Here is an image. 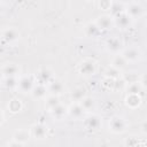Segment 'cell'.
<instances>
[{"label": "cell", "mask_w": 147, "mask_h": 147, "mask_svg": "<svg viewBox=\"0 0 147 147\" xmlns=\"http://www.w3.org/2000/svg\"><path fill=\"white\" fill-rule=\"evenodd\" d=\"M84 113H85V110L83 109V107H82L80 103H78V102L72 103V105L68 108V114H69L72 118H75V119H80V118L84 116Z\"/></svg>", "instance_id": "8fae6325"}, {"label": "cell", "mask_w": 147, "mask_h": 147, "mask_svg": "<svg viewBox=\"0 0 147 147\" xmlns=\"http://www.w3.org/2000/svg\"><path fill=\"white\" fill-rule=\"evenodd\" d=\"M95 24L100 30H109L113 28L115 22L111 15H101L95 20Z\"/></svg>", "instance_id": "3957f363"}, {"label": "cell", "mask_w": 147, "mask_h": 147, "mask_svg": "<svg viewBox=\"0 0 147 147\" xmlns=\"http://www.w3.org/2000/svg\"><path fill=\"white\" fill-rule=\"evenodd\" d=\"M96 70V65H95V62L91 59H87V60H84L80 64H79V72L83 75V76H92L94 75Z\"/></svg>", "instance_id": "6da1fadb"}, {"label": "cell", "mask_w": 147, "mask_h": 147, "mask_svg": "<svg viewBox=\"0 0 147 147\" xmlns=\"http://www.w3.org/2000/svg\"><path fill=\"white\" fill-rule=\"evenodd\" d=\"M140 85L142 88H147V72L144 74L140 78Z\"/></svg>", "instance_id": "4dcf8cb0"}, {"label": "cell", "mask_w": 147, "mask_h": 147, "mask_svg": "<svg viewBox=\"0 0 147 147\" xmlns=\"http://www.w3.org/2000/svg\"><path fill=\"white\" fill-rule=\"evenodd\" d=\"M126 65H127V61L124 59V56L122 54H117L114 56V59L111 61V67H114L115 69L121 71L122 69L126 68Z\"/></svg>", "instance_id": "e0dca14e"}, {"label": "cell", "mask_w": 147, "mask_h": 147, "mask_svg": "<svg viewBox=\"0 0 147 147\" xmlns=\"http://www.w3.org/2000/svg\"><path fill=\"white\" fill-rule=\"evenodd\" d=\"M114 22L115 24L119 28V29H126L131 25V22H132V18L124 11L122 14H119L118 16L114 17Z\"/></svg>", "instance_id": "8992f818"}, {"label": "cell", "mask_w": 147, "mask_h": 147, "mask_svg": "<svg viewBox=\"0 0 147 147\" xmlns=\"http://www.w3.org/2000/svg\"><path fill=\"white\" fill-rule=\"evenodd\" d=\"M125 103L127 107L134 109L137 107L140 106L141 103V98L139 94H127L126 98H125Z\"/></svg>", "instance_id": "2e32d148"}, {"label": "cell", "mask_w": 147, "mask_h": 147, "mask_svg": "<svg viewBox=\"0 0 147 147\" xmlns=\"http://www.w3.org/2000/svg\"><path fill=\"white\" fill-rule=\"evenodd\" d=\"M134 147H142V146H139V145H137V146H134Z\"/></svg>", "instance_id": "836d02e7"}, {"label": "cell", "mask_w": 147, "mask_h": 147, "mask_svg": "<svg viewBox=\"0 0 147 147\" xmlns=\"http://www.w3.org/2000/svg\"><path fill=\"white\" fill-rule=\"evenodd\" d=\"M20 38V32L15 28H7L2 31V40L6 42H13Z\"/></svg>", "instance_id": "52a82bcc"}, {"label": "cell", "mask_w": 147, "mask_h": 147, "mask_svg": "<svg viewBox=\"0 0 147 147\" xmlns=\"http://www.w3.org/2000/svg\"><path fill=\"white\" fill-rule=\"evenodd\" d=\"M79 103H80V106L83 107V109H84L85 111H90V110H92V109L94 108V106H95V101H94V99H92V98H90V96H85Z\"/></svg>", "instance_id": "d4e9b609"}, {"label": "cell", "mask_w": 147, "mask_h": 147, "mask_svg": "<svg viewBox=\"0 0 147 147\" xmlns=\"http://www.w3.org/2000/svg\"><path fill=\"white\" fill-rule=\"evenodd\" d=\"M84 31H85L86 37H96L100 33L101 30L98 28V25L95 24V22H90V23H87L85 25Z\"/></svg>", "instance_id": "ac0fdd59"}, {"label": "cell", "mask_w": 147, "mask_h": 147, "mask_svg": "<svg viewBox=\"0 0 147 147\" xmlns=\"http://www.w3.org/2000/svg\"><path fill=\"white\" fill-rule=\"evenodd\" d=\"M46 93H47L46 86H45V85H41V84L36 85V86L33 87L32 92H31V94H32V96H33L34 99H41V98H44V96L46 95Z\"/></svg>", "instance_id": "44dd1931"}, {"label": "cell", "mask_w": 147, "mask_h": 147, "mask_svg": "<svg viewBox=\"0 0 147 147\" xmlns=\"http://www.w3.org/2000/svg\"><path fill=\"white\" fill-rule=\"evenodd\" d=\"M119 76H121V71L117 70V69H115V68L111 67V65H110V67L107 69V71H106V77H107V78L117 79Z\"/></svg>", "instance_id": "f1b7e54d"}, {"label": "cell", "mask_w": 147, "mask_h": 147, "mask_svg": "<svg viewBox=\"0 0 147 147\" xmlns=\"http://www.w3.org/2000/svg\"><path fill=\"white\" fill-rule=\"evenodd\" d=\"M100 125H101V121L96 115H91L85 118V126L90 130H98Z\"/></svg>", "instance_id": "5bb4252c"}, {"label": "cell", "mask_w": 147, "mask_h": 147, "mask_svg": "<svg viewBox=\"0 0 147 147\" xmlns=\"http://www.w3.org/2000/svg\"><path fill=\"white\" fill-rule=\"evenodd\" d=\"M122 46H123V42L119 40V38L117 37H113V38H109L106 42V47L109 52L111 53H118L121 49H122Z\"/></svg>", "instance_id": "9c48e42d"}, {"label": "cell", "mask_w": 147, "mask_h": 147, "mask_svg": "<svg viewBox=\"0 0 147 147\" xmlns=\"http://www.w3.org/2000/svg\"><path fill=\"white\" fill-rule=\"evenodd\" d=\"M37 79H38L39 84H41V85L49 84L52 82V72H51V70H48V69L40 70L38 72V75H37Z\"/></svg>", "instance_id": "9a60e30c"}, {"label": "cell", "mask_w": 147, "mask_h": 147, "mask_svg": "<svg viewBox=\"0 0 147 147\" xmlns=\"http://www.w3.org/2000/svg\"><path fill=\"white\" fill-rule=\"evenodd\" d=\"M34 87V84H33V79L31 77H22L18 82V86L17 88L22 92V93H31L32 90Z\"/></svg>", "instance_id": "5b68a950"}, {"label": "cell", "mask_w": 147, "mask_h": 147, "mask_svg": "<svg viewBox=\"0 0 147 147\" xmlns=\"http://www.w3.org/2000/svg\"><path fill=\"white\" fill-rule=\"evenodd\" d=\"M111 5H113L111 1H100V2H99V7H100L102 10H108V9L110 10Z\"/></svg>", "instance_id": "f546056e"}, {"label": "cell", "mask_w": 147, "mask_h": 147, "mask_svg": "<svg viewBox=\"0 0 147 147\" xmlns=\"http://www.w3.org/2000/svg\"><path fill=\"white\" fill-rule=\"evenodd\" d=\"M141 85H140V82H133V83H130L126 87V92L127 94H139L140 91H141Z\"/></svg>", "instance_id": "4316f807"}, {"label": "cell", "mask_w": 147, "mask_h": 147, "mask_svg": "<svg viewBox=\"0 0 147 147\" xmlns=\"http://www.w3.org/2000/svg\"><path fill=\"white\" fill-rule=\"evenodd\" d=\"M8 109L11 111V113H17L22 109V103L20 100L17 99H13L8 102Z\"/></svg>", "instance_id": "83f0119b"}, {"label": "cell", "mask_w": 147, "mask_h": 147, "mask_svg": "<svg viewBox=\"0 0 147 147\" xmlns=\"http://www.w3.org/2000/svg\"><path fill=\"white\" fill-rule=\"evenodd\" d=\"M45 105H46V107H47V109H49V110H52L53 108H55L56 106H59L60 105V100H59V96L57 95H48L47 98H46V102H45Z\"/></svg>", "instance_id": "484cf974"}, {"label": "cell", "mask_w": 147, "mask_h": 147, "mask_svg": "<svg viewBox=\"0 0 147 147\" xmlns=\"http://www.w3.org/2000/svg\"><path fill=\"white\" fill-rule=\"evenodd\" d=\"M47 126L44 125V124H36L31 127V134L38 139V140H41L44 138H46L47 136Z\"/></svg>", "instance_id": "ba28073f"}, {"label": "cell", "mask_w": 147, "mask_h": 147, "mask_svg": "<svg viewBox=\"0 0 147 147\" xmlns=\"http://www.w3.org/2000/svg\"><path fill=\"white\" fill-rule=\"evenodd\" d=\"M85 96H86V95H85V90L82 88V87H76V88H74V90L70 92V99H71L72 101H75V102H78V103H79Z\"/></svg>", "instance_id": "ffe728a7"}, {"label": "cell", "mask_w": 147, "mask_h": 147, "mask_svg": "<svg viewBox=\"0 0 147 147\" xmlns=\"http://www.w3.org/2000/svg\"><path fill=\"white\" fill-rule=\"evenodd\" d=\"M20 79L17 77H2V85L7 88H15L18 86Z\"/></svg>", "instance_id": "cb8c5ba5"}, {"label": "cell", "mask_w": 147, "mask_h": 147, "mask_svg": "<svg viewBox=\"0 0 147 147\" xmlns=\"http://www.w3.org/2000/svg\"><path fill=\"white\" fill-rule=\"evenodd\" d=\"M48 92L52 95H60L64 92V85L60 80H52L48 84Z\"/></svg>", "instance_id": "4fadbf2b"}, {"label": "cell", "mask_w": 147, "mask_h": 147, "mask_svg": "<svg viewBox=\"0 0 147 147\" xmlns=\"http://www.w3.org/2000/svg\"><path fill=\"white\" fill-rule=\"evenodd\" d=\"M122 55L124 56V59L127 62H136L140 57V52L137 48H134V47H130V48H126L122 53Z\"/></svg>", "instance_id": "7c38bea8"}, {"label": "cell", "mask_w": 147, "mask_h": 147, "mask_svg": "<svg viewBox=\"0 0 147 147\" xmlns=\"http://www.w3.org/2000/svg\"><path fill=\"white\" fill-rule=\"evenodd\" d=\"M2 77H16L20 72V67L14 63H7L2 67Z\"/></svg>", "instance_id": "30bf717a"}, {"label": "cell", "mask_w": 147, "mask_h": 147, "mask_svg": "<svg viewBox=\"0 0 147 147\" xmlns=\"http://www.w3.org/2000/svg\"><path fill=\"white\" fill-rule=\"evenodd\" d=\"M125 127H126V124H125V121L122 117L114 116L109 121V129L114 133H122V132L125 131Z\"/></svg>", "instance_id": "7a4b0ae2"}, {"label": "cell", "mask_w": 147, "mask_h": 147, "mask_svg": "<svg viewBox=\"0 0 147 147\" xmlns=\"http://www.w3.org/2000/svg\"><path fill=\"white\" fill-rule=\"evenodd\" d=\"M141 131L147 134V119L145 122H142V124H141Z\"/></svg>", "instance_id": "d6a6232c"}, {"label": "cell", "mask_w": 147, "mask_h": 147, "mask_svg": "<svg viewBox=\"0 0 147 147\" xmlns=\"http://www.w3.org/2000/svg\"><path fill=\"white\" fill-rule=\"evenodd\" d=\"M125 13L133 20L136 17L141 16L142 14V6L138 2H130L125 7Z\"/></svg>", "instance_id": "277c9868"}, {"label": "cell", "mask_w": 147, "mask_h": 147, "mask_svg": "<svg viewBox=\"0 0 147 147\" xmlns=\"http://www.w3.org/2000/svg\"><path fill=\"white\" fill-rule=\"evenodd\" d=\"M146 24H147V16H146Z\"/></svg>", "instance_id": "e575fe53"}, {"label": "cell", "mask_w": 147, "mask_h": 147, "mask_svg": "<svg viewBox=\"0 0 147 147\" xmlns=\"http://www.w3.org/2000/svg\"><path fill=\"white\" fill-rule=\"evenodd\" d=\"M29 137H30V133L26 129H20L14 133V140L21 144L26 142L29 140Z\"/></svg>", "instance_id": "d6986e66"}, {"label": "cell", "mask_w": 147, "mask_h": 147, "mask_svg": "<svg viewBox=\"0 0 147 147\" xmlns=\"http://www.w3.org/2000/svg\"><path fill=\"white\" fill-rule=\"evenodd\" d=\"M124 11H125V5L124 3H122V2H113L111 8H110V13H111L113 17H116V16H118L119 14H122Z\"/></svg>", "instance_id": "603a6c76"}, {"label": "cell", "mask_w": 147, "mask_h": 147, "mask_svg": "<svg viewBox=\"0 0 147 147\" xmlns=\"http://www.w3.org/2000/svg\"><path fill=\"white\" fill-rule=\"evenodd\" d=\"M49 111H51V114H52L53 117H55V118H62L68 113V108L65 106H63V105L60 103L59 106H56L55 108H53Z\"/></svg>", "instance_id": "7402d4cb"}, {"label": "cell", "mask_w": 147, "mask_h": 147, "mask_svg": "<svg viewBox=\"0 0 147 147\" xmlns=\"http://www.w3.org/2000/svg\"><path fill=\"white\" fill-rule=\"evenodd\" d=\"M7 147H23V144H21V142H17V141H15V140H14V141L9 142Z\"/></svg>", "instance_id": "1f68e13d"}]
</instances>
